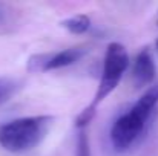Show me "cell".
Masks as SVG:
<instances>
[{
  "label": "cell",
  "instance_id": "obj_8",
  "mask_svg": "<svg viewBox=\"0 0 158 156\" xmlns=\"http://www.w3.org/2000/svg\"><path fill=\"white\" fill-rule=\"evenodd\" d=\"M77 156H91V147H89V138L85 132V129L80 130L77 138Z\"/></svg>",
  "mask_w": 158,
  "mask_h": 156
},
{
  "label": "cell",
  "instance_id": "obj_3",
  "mask_svg": "<svg viewBox=\"0 0 158 156\" xmlns=\"http://www.w3.org/2000/svg\"><path fill=\"white\" fill-rule=\"evenodd\" d=\"M54 116L34 115L12 119L0 127V147L11 153H25L35 149L48 135Z\"/></svg>",
  "mask_w": 158,
  "mask_h": 156
},
{
  "label": "cell",
  "instance_id": "obj_1",
  "mask_svg": "<svg viewBox=\"0 0 158 156\" xmlns=\"http://www.w3.org/2000/svg\"><path fill=\"white\" fill-rule=\"evenodd\" d=\"M158 106V83L152 84L131 109L120 115L109 132L110 146L115 152L129 150L146 132L148 124Z\"/></svg>",
  "mask_w": 158,
  "mask_h": 156
},
{
  "label": "cell",
  "instance_id": "obj_4",
  "mask_svg": "<svg viewBox=\"0 0 158 156\" xmlns=\"http://www.w3.org/2000/svg\"><path fill=\"white\" fill-rule=\"evenodd\" d=\"M157 75V67L154 57L149 49H143L134 60L132 64V83L135 87L152 86Z\"/></svg>",
  "mask_w": 158,
  "mask_h": 156
},
{
  "label": "cell",
  "instance_id": "obj_10",
  "mask_svg": "<svg viewBox=\"0 0 158 156\" xmlns=\"http://www.w3.org/2000/svg\"><path fill=\"white\" fill-rule=\"evenodd\" d=\"M157 49H158V40H157Z\"/></svg>",
  "mask_w": 158,
  "mask_h": 156
},
{
  "label": "cell",
  "instance_id": "obj_2",
  "mask_svg": "<svg viewBox=\"0 0 158 156\" xmlns=\"http://www.w3.org/2000/svg\"><path fill=\"white\" fill-rule=\"evenodd\" d=\"M127 67H129V55H127L126 48L121 43H110L106 49L103 72H102L98 87L94 94V98L89 103V106H86L80 112V115L75 119V126L80 130L89 126V122L92 121L97 112V107L117 89Z\"/></svg>",
  "mask_w": 158,
  "mask_h": 156
},
{
  "label": "cell",
  "instance_id": "obj_7",
  "mask_svg": "<svg viewBox=\"0 0 158 156\" xmlns=\"http://www.w3.org/2000/svg\"><path fill=\"white\" fill-rule=\"evenodd\" d=\"M20 87H22V83L19 80L0 77V106L5 104L6 101H9L11 97L15 95Z\"/></svg>",
  "mask_w": 158,
  "mask_h": 156
},
{
  "label": "cell",
  "instance_id": "obj_5",
  "mask_svg": "<svg viewBox=\"0 0 158 156\" xmlns=\"http://www.w3.org/2000/svg\"><path fill=\"white\" fill-rule=\"evenodd\" d=\"M88 52H89V48H86V46H74V48H68V49L58 52H49L46 72L60 69V67H68V66L77 63L78 60H81Z\"/></svg>",
  "mask_w": 158,
  "mask_h": 156
},
{
  "label": "cell",
  "instance_id": "obj_9",
  "mask_svg": "<svg viewBox=\"0 0 158 156\" xmlns=\"http://www.w3.org/2000/svg\"><path fill=\"white\" fill-rule=\"evenodd\" d=\"M8 22V12H6V6L0 3V25H5Z\"/></svg>",
  "mask_w": 158,
  "mask_h": 156
},
{
  "label": "cell",
  "instance_id": "obj_6",
  "mask_svg": "<svg viewBox=\"0 0 158 156\" xmlns=\"http://www.w3.org/2000/svg\"><path fill=\"white\" fill-rule=\"evenodd\" d=\"M60 25L64 29H68L71 34L80 35V34L88 32V29L91 28V18L85 14H78V15H72L69 18H64Z\"/></svg>",
  "mask_w": 158,
  "mask_h": 156
}]
</instances>
